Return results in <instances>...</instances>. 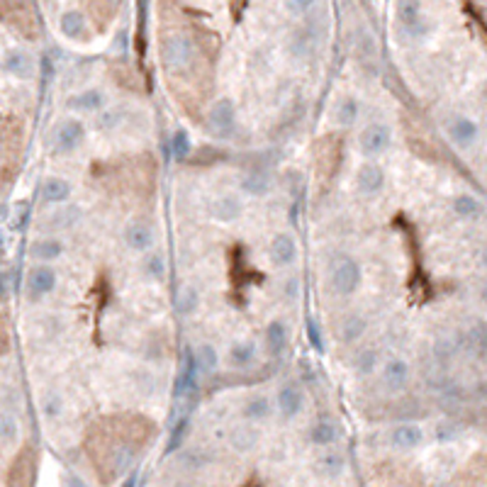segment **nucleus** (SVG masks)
<instances>
[{"label": "nucleus", "mask_w": 487, "mask_h": 487, "mask_svg": "<svg viewBox=\"0 0 487 487\" xmlns=\"http://www.w3.org/2000/svg\"><path fill=\"white\" fill-rule=\"evenodd\" d=\"M327 283H329V290L334 292L336 297H353L363 285V268L353 256L341 254L331 261L329 266V275H327Z\"/></svg>", "instance_id": "obj_1"}, {"label": "nucleus", "mask_w": 487, "mask_h": 487, "mask_svg": "<svg viewBox=\"0 0 487 487\" xmlns=\"http://www.w3.org/2000/svg\"><path fill=\"white\" fill-rule=\"evenodd\" d=\"M158 56H161V64L171 74H183L193 66L195 61V44L188 34L173 32L166 34L158 44Z\"/></svg>", "instance_id": "obj_2"}, {"label": "nucleus", "mask_w": 487, "mask_h": 487, "mask_svg": "<svg viewBox=\"0 0 487 487\" xmlns=\"http://www.w3.org/2000/svg\"><path fill=\"white\" fill-rule=\"evenodd\" d=\"M395 142V132L387 122H368L361 132H358V153L363 156V161H378L380 156H385Z\"/></svg>", "instance_id": "obj_3"}, {"label": "nucleus", "mask_w": 487, "mask_h": 487, "mask_svg": "<svg viewBox=\"0 0 487 487\" xmlns=\"http://www.w3.org/2000/svg\"><path fill=\"white\" fill-rule=\"evenodd\" d=\"M239 122L237 102L232 97H217L207 110V130L217 142H227L234 137Z\"/></svg>", "instance_id": "obj_4"}, {"label": "nucleus", "mask_w": 487, "mask_h": 487, "mask_svg": "<svg viewBox=\"0 0 487 487\" xmlns=\"http://www.w3.org/2000/svg\"><path fill=\"white\" fill-rule=\"evenodd\" d=\"M412 376H414L412 363L404 356H397V353L387 356L380 366V383H383V387H385V392L390 395L407 392L409 385H412Z\"/></svg>", "instance_id": "obj_5"}, {"label": "nucleus", "mask_w": 487, "mask_h": 487, "mask_svg": "<svg viewBox=\"0 0 487 487\" xmlns=\"http://www.w3.org/2000/svg\"><path fill=\"white\" fill-rule=\"evenodd\" d=\"M387 186V173L380 161H361L353 173V188L361 198L373 200L378 195L385 193Z\"/></svg>", "instance_id": "obj_6"}, {"label": "nucleus", "mask_w": 487, "mask_h": 487, "mask_svg": "<svg viewBox=\"0 0 487 487\" xmlns=\"http://www.w3.org/2000/svg\"><path fill=\"white\" fill-rule=\"evenodd\" d=\"M122 242H125V246L132 254L144 256L149 251H153V246H156V227H153L151 219L135 217L125 224V229H122Z\"/></svg>", "instance_id": "obj_7"}, {"label": "nucleus", "mask_w": 487, "mask_h": 487, "mask_svg": "<svg viewBox=\"0 0 487 487\" xmlns=\"http://www.w3.org/2000/svg\"><path fill=\"white\" fill-rule=\"evenodd\" d=\"M387 446L399 453H409V451H417L427 441V432L419 422H395L387 429Z\"/></svg>", "instance_id": "obj_8"}, {"label": "nucleus", "mask_w": 487, "mask_h": 487, "mask_svg": "<svg viewBox=\"0 0 487 487\" xmlns=\"http://www.w3.org/2000/svg\"><path fill=\"white\" fill-rule=\"evenodd\" d=\"M85 142V125L78 117H66L54 130V151L56 153H74Z\"/></svg>", "instance_id": "obj_9"}, {"label": "nucleus", "mask_w": 487, "mask_h": 487, "mask_svg": "<svg viewBox=\"0 0 487 487\" xmlns=\"http://www.w3.org/2000/svg\"><path fill=\"white\" fill-rule=\"evenodd\" d=\"M273 402H275V412H278L285 422H290V419H295L297 414H302V409H305V390H302L300 383H292V380L283 383V385L278 387V392H275Z\"/></svg>", "instance_id": "obj_10"}, {"label": "nucleus", "mask_w": 487, "mask_h": 487, "mask_svg": "<svg viewBox=\"0 0 487 487\" xmlns=\"http://www.w3.org/2000/svg\"><path fill=\"white\" fill-rule=\"evenodd\" d=\"M244 195L242 193H219L217 198L210 203V217L219 224H234L244 214Z\"/></svg>", "instance_id": "obj_11"}, {"label": "nucleus", "mask_w": 487, "mask_h": 487, "mask_svg": "<svg viewBox=\"0 0 487 487\" xmlns=\"http://www.w3.org/2000/svg\"><path fill=\"white\" fill-rule=\"evenodd\" d=\"M56 270L51 268L49 263H37L29 268L27 273V283H25V290H27V297L32 302L42 300V297L51 295L56 290Z\"/></svg>", "instance_id": "obj_12"}, {"label": "nucleus", "mask_w": 487, "mask_h": 487, "mask_svg": "<svg viewBox=\"0 0 487 487\" xmlns=\"http://www.w3.org/2000/svg\"><path fill=\"white\" fill-rule=\"evenodd\" d=\"M397 20L404 32H409L412 37H424L432 29L424 20L422 0H397Z\"/></svg>", "instance_id": "obj_13"}, {"label": "nucleus", "mask_w": 487, "mask_h": 487, "mask_svg": "<svg viewBox=\"0 0 487 487\" xmlns=\"http://www.w3.org/2000/svg\"><path fill=\"white\" fill-rule=\"evenodd\" d=\"M297 256H300V246H297V239L290 232L273 234V239L268 244V259L275 268H290V266H295Z\"/></svg>", "instance_id": "obj_14"}, {"label": "nucleus", "mask_w": 487, "mask_h": 487, "mask_svg": "<svg viewBox=\"0 0 487 487\" xmlns=\"http://www.w3.org/2000/svg\"><path fill=\"white\" fill-rule=\"evenodd\" d=\"M275 412V402L273 397H268V395L263 392H254L249 395V397L242 402V407H239V414H242L244 422L249 424H263L268 422L270 417H273Z\"/></svg>", "instance_id": "obj_15"}, {"label": "nucleus", "mask_w": 487, "mask_h": 487, "mask_svg": "<svg viewBox=\"0 0 487 487\" xmlns=\"http://www.w3.org/2000/svg\"><path fill=\"white\" fill-rule=\"evenodd\" d=\"M312 470L322 480H339L343 470H346V455L339 448H334V446L331 448H322V453L312 463Z\"/></svg>", "instance_id": "obj_16"}, {"label": "nucleus", "mask_w": 487, "mask_h": 487, "mask_svg": "<svg viewBox=\"0 0 487 487\" xmlns=\"http://www.w3.org/2000/svg\"><path fill=\"white\" fill-rule=\"evenodd\" d=\"M307 439L315 448H331V446L339 444L341 427L331 417H317L307 429Z\"/></svg>", "instance_id": "obj_17"}, {"label": "nucleus", "mask_w": 487, "mask_h": 487, "mask_svg": "<svg viewBox=\"0 0 487 487\" xmlns=\"http://www.w3.org/2000/svg\"><path fill=\"white\" fill-rule=\"evenodd\" d=\"M368 327H371L368 317H363L361 312H346L339 320V327H336V339L343 346H356L368 334Z\"/></svg>", "instance_id": "obj_18"}, {"label": "nucleus", "mask_w": 487, "mask_h": 487, "mask_svg": "<svg viewBox=\"0 0 487 487\" xmlns=\"http://www.w3.org/2000/svg\"><path fill=\"white\" fill-rule=\"evenodd\" d=\"M69 110L78 112V115H97L107 107V95L105 90L100 88H85V90H78L66 100Z\"/></svg>", "instance_id": "obj_19"}, {"label": "nucleus", "mask_w": 487, "mask_h": 487, "mask_svg": "<svg viewBox=\"0 0 487 487\" xmlns=\"http://www.w3.org/2000/svg\"><path fill=\"white\" fill-rule=\"evenodd\" d=\"M198 380H200V371H198V363H195L193 348H186V351H183L181 371H178V378H176V390H173L176 397L186 399V397H191V395H195Z\"/></svg>", "instance_id": "obj_20"}, {"label": "nucleus", "mask_w": 487, "mask_h": 487, "mask_svg": "<svg viewBox=\"0 0 487 487\" xmlns=\"http://www.w3.org/2000/svg\"><path fill=\"white\" fill-rule=\"evenodd\" d=\"M263 346L270 358H280L290 346V329L283 320H270L263 329Z\"/></svg>", "instance_id": "obj_21"}, {"label": "nucleus", "mask_w": 487, "mask_h": 487, "mask_svg": "<svg viewBox=\"0 0 487 487\" xmlns=\"http://www.w3.org/2000/svg\"><path fill=\"white\" fill-rule=\"evenodd\" d=\"M227 444L232 451L237 453H251L256 446L261 444V429L259 424H249V422H242L227 434Z\"/></svg>", "instance_id": "obj_22"}, {"label": "nucleus", "mask_w": 487, "mask_h": 487, "mask_svg": "<svg viewBox=\"0 0 487 487\" xmlns=\"http://www.w3.org/2000/svg\"><path fill=\"white\" fill-rule=\"evenodd\" d=\"M380 366H383V358L376 346H363L351 356V373L356 378H361V380L376 376L380 371Z\"/></svg>", "instance_id": "obj_23"}, {"label": "nucleus", "mask_w": 487, "mask_h": 487, "mask_svg": "<svg viewBox=\"0 0 487 487\" xmlns=\"http://www.w3.org/2000/svg\"><path fill=\"white\" fill-rule=\"evenodd\" d=\"M361 112H363V105L356 95H341L339 100H334L329 115L336 127H353L361 120Z\"/></svg>", "instance_id": "obj_24"}, {"label": "nucleus", "mask_w": 487, "mask_h": 487, "mask_svg": "<svg viewBox=\"0 0 487 487\" xmlns=\"http://www.w3.org/2000/svg\"><path fill=\"white\" fill-rule=\"evenodd\" d=\"M270 191H273V176L263 168L249 171L239 183V193L246 195V198H266Z\"/></svg>", "instance_id": "obj_25"}, {"label": "nucleus", "mask_w": 487, "mask_h": 487, "mask_svg": "<svg viewBox=\"0 0 487 487\" xmlns=\"http://www.w3.org/2000/svg\"><path fill=\"white\" fill-rule=\"evenodd\" d=\"M139 270L142 275L149 280V283H163L168 278V259L163 251H149V254L142 256L139 261Z\"/></svg>", "instance_id": "obj_26"}, {"label": "nucleus", "mask_w": 487, "mask_h": 487, "mask_svg": "<svg viewBox=\"0 0 487 487\" xmlns=\"http://www.w3.org/2000/svg\"><path fill=\"white\" fill-rule=\"evenodd\" d=\"M3 69L8 71L10 76H15V78L29 81L34 76V69H37V66H34V59L27 54V51L13 49V51H8V54H5Z\"/></svg>", "instance_id": "obj_27"}, {"label": "nucleus", "mask_w": 487, "mask_h": 487, "mask_svg": "<svg viewBox=\"0 0 487 487\" xmlns=\"http://www.w3.org/2000/svg\"><path fill=\"white\" fill-rule=\"evenodd\" d=\"M259 358V346H256L254 339H239L229 346L227 351V363L232 368H239V371H246L251 368Z\"/></svg>", "instance_id": "obj_28"}, {"label": "nucleus", "mask_w": 487, "mask_h": 487, "mask_svg": "<svg viewBox=\"0 0 487 487\" xmlns=\"http://www.w3.org/2000/svg\"><path fill=\"white\" fill-rule=\"evenodd\" d=\"M39 195H42V200L47 205H66L71 200V195H74V186L61 176H49L44 178Z\"/></svg>", "instance_id": "obj_29"}, {"label": "nucleus", "mask_w": 487, "mask_h": 487, "mask_svg": "<svg viewBox=\"0 0 487 487\" xmlns=\"http://www.w3.org/2000/svg\"><path fill=\"white\" fill-rule=\"evenodd\" d=\"M61 256H64V242L56 237H42L29 244V259H34L37 263H54Z\"/></svg>", "instance_id": "obj_30"}, {"label": "nucleus", "mask_w": 487, "mask_h": 487, "mask_svg": "<svg viewBox=\"0 0 487 487\" xmlns=\"http://www.w3.org/2000/svg\"><path fill=\"white\" fill-rule=\"evenodd\" d=\"M193 356H195V363H198L200 376H212L219 368V363H222L219 348L214 346L212 341H200L198 346H193Z\"/></svg>", "instance_id": "obj_31"}, {"label": "nucleus", "mask_w": 487, "mask_h": 487, "mask_svg": "<svg viewBox=\"0 0 487 487\" xmlns=\"http://www.w3.org/2000/svg\"><path fill=\"white\" fill-rule=\"evenodd\" d=\"M59 29L66 39L78 42V39L85 37V15L81 10H66L59 18Z\"/></svg>", "instance_id": "obj_32"}, {"label": "nucleus", "mask_w": 487, "mask_h": 487, "mask_svg": "<svg viewBox=\"0 0 487 487\" xmlns=\"http://www.w3.org/2000/svg\"><path fill=\"white\" fill-rule=\"evenodd\" d=\"M168 149H171L173 161H178V163L188 161V158L193 156V149H195L191 132H188L186 127H176V130L171 132V139H168Z\"/></svg>", "instance_id": "obj_33"}, {"label": "nucleus", "mask_w": 487, "mask_h": 487, "mask_svg": "<svg viewBox=\"0 0 487 487\" xmlns=\"http://www.w3.org/2000/svg\"><path fill=\"white\" fill-rule=\"evenodd\" d=\"M127 120V107L125 105H117V107H110L107 105L102 112H97L95 117V130L97 132H115L125 125Z\"/></svg>", "instance_id": "obj_34"}, {"label": "nucleus", "mask_w": 487, "mask_h": 487, "mask_svg": "<svg viewBox=\"0 0 487 487\" xmlns=\"http://www.w3.org/2000/svg\"><path fill=\"white\" fill-rule=\"evenodd\" d=\"M51 222H49V229H54V232H69V229H74L76 224L83 219V212H81L76 205H64V210H59V212L51 214Z\"/></svg>", "instance_id": "obj_35"}, {"label": "nucleus", "mask_w": 487, "mask_h": 487, "mask_svg": "<svg viewBox=\"0 0 487 487\" xmlns=\"http://www.w3.org/2000/svg\"><path fill=\"white\" fill-rule=\"evenodd\" d=\"M200 310V290L195 285H186L178 290L176 297V312L181 317H193Z\"/></svg>", "instance_id": "obj_36"}, {"label": "nucleus", "mask_w": 487, "mask_h": 487, "mask_svg": "<svg viewBox=\"0 0 487 487\" xmlns=\"http://www.w3.org/2000/svg\"><path fill=\"white\" fill-rule=\"evenodd\" d=\"M20 437V424L15 419V414L10 412H0V441L5 444H13Z\"/></svg>", "instance_id": "obj_37"}, {"label": "nucleus", "mask_w": 487, "mask_h": 487, "mask_svg": "<svg viewBox=\"0 0 487 487\" xmlns=\"http://www.w3.org/2000/svg\"><path fill=\"white\" fill-rule=\"evenodd\" d=\"M312 37L307 32H295V37H292V44H290V51H292V56H297V59H305V56H310V51H312Z\"/></svg>", "instance_id": "obj_38"}, {"label": "nucleus", "mask_w": 487, "mask_h": 487, "mask_svg": "<svg viewBox=\"0 0 487 487\" xmlns=\"http://www.w3.org/2000/svg\"><path fill=\"white\" fill-rule=\"evenodd\" d=\"M186 434H188V414H186V417L178 419L176 427H173L171 441H168V446H166V453H173V451L181 448V444H183V439H186Z\"/></svg>", "instance_id": "obj_39"}, {"label": "nucleus", "mask_w": 487, "mask_h": 487, "mask_svg": "<svg viewBox=\"0 0 487 487\" xmlns=\"http://www.w3.org/2000/svg\"><path fill=\"white\" fill-rule=\"evenodd\" d=\"M61 409H64V402H61V397L56 392H49L42 397V414L47 419H56L61 414Z\"/></svg>", "instance_id": "obj_40"}, {"label": "nucleus", "mask_w": 487, "mask_h": 487, "mask_svg": "<svg viewBox=\"0 0 487 487\" xmlns=\"http://www.w3.org/2000/svg\"><path fill=\"white\" fill-rule=\"evenodd\" d=\"M305 327H307V339H310V346L322 356V353H324V336H322L320 324H317L315 320H307Z\"/></svg>", "instance_id": "obj_41"}, {"label": "nucleus", "mask_w": 487, "mask_h": 487, "mask_svg": "<svg viewBox=\"0 0 487 487\" xmlns=\"http://www.w3.org/2000/svg\"><path fill=\"white\" fill-rule=\"evenodd\" d=\"M283 5L290 15H295V18H305V15L317 5V0H283Z\"/></svg>", "instance_id": "obj_42"}, {"label": "nucleus", "mask_w": 487, "mask_h": 487, "mask_svg": "<svg viewBox=\"0 0 487 487\" xmlns=\"http://www.w3.org/2000/svg\"><path fill=\"white\" fill-rule=\"evenodd\" d=\"M64 485H66V487H85L83 480H78L76 475H69V478L64 480Z\"/></svg>", "instance_id": "obj_43"}, {"label": "nucleus", "mask_w": 487, "mask_h": 487, "mask_svg": "<svg viewBox=\"0 0 487 487\" xmlns=\"http://www.w3.org/2000/svg\"><path fill=\"white\" fill-rule=\"evenodd\" d=\"M120 487H137V473L127 475V478L122 480V485H120Z\"/></svg>", "instance_id": "obj_44"}, {"label": "nucleus", "mask_w": 487, "mask_h": 487, "mask_svg": "<svg viewBox=\"0 0 487 487\" xmlns=\"http://www.w3.org/2000/svg\"><path fill=\"white\" fill-rule=\"evenodd\" d=\"M117 47H122V49L127 47V32H120V34H117Z\"/></svg>", "instance_id": "obj_45"}]
</instances>
